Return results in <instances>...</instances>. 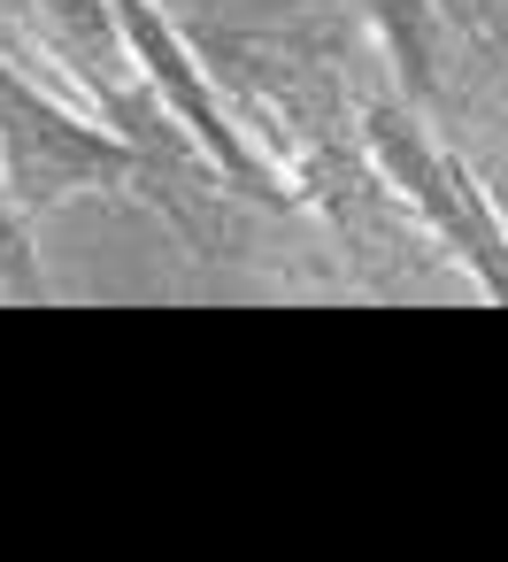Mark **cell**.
Returning a JSON list of instances; mask_svg holds the SVG:
<instances>
[{"label":"cell","instance_id":"cell-1","mask_svg":"<svg viewBox=\"0 0 508 562\" xmlns=\"http://www.w3.org/2000/svg\"><path fill=\"white\" fill-rule=\"evenodd\" d=\"M0 186H9L16 216H47L78 193H147L170 216H193V201H201L193 193V147L185 155L139 147L116 124L47 93L9 55H0Z\"/></svg>","mask_w":508,"mask_h":562},{"label":"cell","instance_id":"cell-2","mask_svg":"<svg viewBox=\"0 0 508 562\" xmlns=\"http://www.w3.org/2000/svg\"><path fill=\"white\" fill-rule=\"evenodd\" d=\"M354 139H362V162L377 170V186L462 262V278L508 308V216L493 209V193L470 178V162L431 132L424 101L408 93H370L354 109Z\"/></svg>","mask_w":508,"mask_h":562},{"label":"cell","instance_id":"cell-3","mask_svg":"<svg viewBox=\"0 0 508 562\" xmlns=\"http://www.w3.org/2000/svg\"><path fill=\"white\" fill-rule=\"evenodd\" d=\"M109 16H116V40H124L139 86H147V93L162 101V116L193 139V155L216 170L224 193H239V201H255V209H308V201L285 186V170L270 162L262 132L232 109V93H224L216 70H208V55L185 40V24L162 9V0H109Z\"/></svg>","mask_w":508,"mask_h":562},{"label":"cell","instance_id":"cell-4","mask_svg":"<svg viewBox=\"0 0 508 562\" xmlns=\"http://www.w3.org/2000/svg\"><path fill=\"white\" fill-rule=\"evenodd\" d=\"M354 16L377 32L393 93L431 109V93H439V0H354Z\"/></svg>","mask_w":508,"mask_h":562},{"label":"cell","instance_id":"cell-5","mask_svg":"<svg viewBox=\"0 0 508 562\" xmlns=\"http://www.w3.org/2000/svg\"><path fill=\"white\" fill-rule=\"evenodd\" d=\"M0 278L16 293H39V255H32V216H16L9 186H0Z\"/></svg>","mask_w":508,"mask_h":562}]
</instances>
